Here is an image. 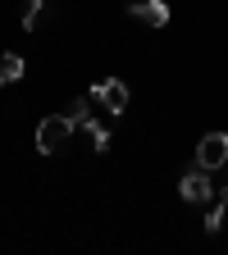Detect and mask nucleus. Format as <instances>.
Here are the masks:
<instances>
[{"label": "nucleus", "instance_id": "20e7f679", "mask_svg": "<svg viewBox=\"0 0 228 255\" xmlns=\"http://www.w3.org/2000/svg\"><path fill=\"white\" fill-rule=\"evenodd\" d=\"M197 164L210 169V173L228 164V132H210V137H201V146H197Z\"/></svg>", "mask_w": 228, "mask_h": 255}, {"label": "nucleus", "instance_id": "9d476101", "mask_svg": "<svg viewBox=\"0 0 228 255\" xmlns=\"http://www.w3.org/2000/svg\"><path fill=\"white\" fill-rule=\"evenodd\" d=\"M224 196H228V182H224Z\"/></svg>", "mask_w": 228, "mask_h": 255}, {"label": "nucleus", "instance_id": "39448f33", "mask_svg": "<svg viewBox=\"0 0 228 255\" xmlns=\"http://www.w3.org/2000/svg\"><path fill=\"white\" fill-rule=\"evenodd\" d=\"M128 9H133V18H142V23H151V27H165L169 14H174L165 0H137V5H128Z\"/></svg>", "mask_w": 228, "mask_h": 255}, {"label": "nucleus", "instance_id": "9b49d317", "mask_svg": "<svg viewBox=\"0 0 228 255\" xmlns=\"http://www.w3.org/2000/svg\"><path fill=\"white\" fill-rule=\"evenodd\" d=\"M128 5H137V0H128Z\"/></svg>", "mask_w": 228, "mask_h": 255}, {"label": "nucleus", "instance_id": "f03ea898", "mask_svg": "<svg viewBox=\"0 0 228 255\" xmlns=\"http://www.w3.org/2000/svg\"><path fill=\"white\" fill-rule=\"evenodd\" d=\"M178 196L187 201V205H210L215 201V182H210V169H187L183 173V182H178Z\"/></svg>", "mask_w": 228, "mask_h": 255}, {"label": "nucleus", "instance_id": "f257e3e1", "mask_svg": "<svg viewBox=\"0 0 228 255\" xmlns=\"http://www.w3.org/2000/svg\"><path fill=\"white\" fill-rule=\"evenodd\" d=\"M73 132H78V128L64 119V114H50V119L37 123V150L41 155H55V150H64V141H69Z\"/></svg>", "mask_w": 228, "mask_h": 255}, {"label": "nucleus", "instance_id": "1a4fd4ad", "mask_svg": "<svg viewBox=\"0 0 228 255\" xmlns=\"http://www.w3.org/2000/svg\"><path fill=\"white\" fill-rule=\"evenodd\" d=\"M224 219H228V196H224V201L210 210V219H206V233H219V228H224Z\"/></svg>", "mask_w": 228, "mask_h": 255}, {"label": "nucleus", "instance_id": "6e6552de", "mask_svg": "<svg viewBox=\"0 0 228 255\" xmlns=\"http://www.w3.org/2000/svg\"><path fill=\"white\" fill-rule=\"evenodd\" d=\"M41 18H46V0H32L27 14H23V27H27V32H37V27H41Z\"/></svg>", "mask_w": 228, "mask_h": 255}, {"label": "nucleus", "instance_id": "0eeeda50", "mask_svg": "<svg viewBox=\"0 0 228 255\" xmlns=\"http://www.w3.org/2000/svg\"><path fill=\"white\" fill-rule=\"evenodd\" d=\"M64 119H69L73 128H82L91 119V101H69V110H64Z\"/></svg>", "mask_w": 228, "mask_h": 255}, {"label": "nucleus", "instance_id": "7ed1b4c3", "mask_svg": "<svg viewBox=\"0 0 228 255\" xmlns=\"http://www.w3.org/2000/svg\"><path fill=\"white\" fill-rule=\"evenodd\" d=\"M87 101L101 110V114H114V119H119V114L128 110V87H123V82H96Z\"/></svg>", "mask_w": 228, "mask_h": 255}, {"label": "nucleus", "instance_id": "423d86ee", "mask_svg": "<svg viewBox=\"0 0 228 255\" xmlns=\"http://www.w3.org/2000/svg\"><path fill=\"white\" fill-rule=\"evenodd\" d=\"M23 69H27V64H23V55H0V87H9V82H18L23 78Z\"/></svg>", "mask_w": 228, "mask_h": 255}]
</instances>
